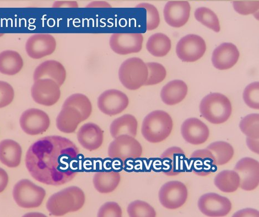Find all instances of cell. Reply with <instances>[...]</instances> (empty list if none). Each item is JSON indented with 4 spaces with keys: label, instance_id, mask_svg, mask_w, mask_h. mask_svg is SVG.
I'll list each match as a JSON object with an SVG mask.
<instances>
[{
    "label": "cell",
    "instance_id": "1",
    "mask_svg": "<svg viewBox=\"0 0 259 217\" xmlns=\"http://www.w3.org/2000/svg\"><path fill=\"white\" fill-rule=\"evenodd\" d=\"M78 148L69 139L47 136L29 147L26 165L30 175L41 183L60 186L69 183L79 170Z\"/></svg>",
    "mask_w": 259,
    "mask_h": 217
},
{
    "label": "cell",
    "instance_id": "2",
    "mask_svg": "<svg viewBox=\"0 0 259 217\" xmlns=\"http://www.w3.org/2000/svg\"><path fill=\"white\" fill-rule=\"evenodd\" d=\"M172 127L174 122L168 113L163 110H155L145 117L141 133L148 142L156 144L169 137Z\"/></svg>",
    "mask_w": 259,
    "mask_h": 217
},
{
    "label": "cell",
    "instance_id": "3",
    "mask_svg": "<svg viewBox=\"0 0 259 217\" xmlns=\"http://www.w3.org/2000/svg\"><path fill=\"white\" fill-rule=\"evenodd\" d=\"M201 116L213 124H221L229 119L232 112L231 101L226 96L213 93L202 99L200 104Z\"/></svg>",
    "mask_w": 259,
    "mask_h": 217
},
{
    "label": "cell",
    "instance_id": "4",
    "mask_svg": "<svg viewBox=\"0 0 259 217\" xmlns=\"http://www.w3.org/2000/svg\"><path fill=\"white\" fill-rule=\"evenodd\" d=\"M118 74L120 81L124 88L135 91L145 85L148 77V68L141 59L131 58L123 62Z\"/></svg>",
    "mask_w": 259,
    "mask_h": 217
},
{
    "label": "cell",
    "instance_id": "5",
    "mask_svg": "<svg viewBox=\"0 0 259 217\" xmlns=\"http://www.w3.org/2000/svg\"><path fill=\"white\" fill-rule=\"evenodd\" d=\"M46 195L45 190L27 179L17 183L13 190V196L18 206L24 208L39 207Z\"/></svg>",
    "mask_w": 259,
    "mask_h": 217
},
{
    "label": "cell",
    "instance_id": "6",
    "mask_svg": "<svg viewBox=\"0 0 259 217\" xmlns=\"http://www.w3.org/2000/svg\"><path fill=\"white\" fill-rule=\"evenodd\" d=\"M111 143L108 148V156L112 159H118L124 162L128 159H137L143 154V147L135 138L121 135Z\"/></svg>",
    "mask_w": 259,
    "mask_h": 217
},
{
    "label": "cell",
    "instance_id": "7",
    "mask_svg": "<svg viewBox=\"0 0 259 217\" xmlns=\"http://www.w3.org/2000/svg\"><path fill=\"white\" fill-rule=\"evenodd\" d=\"M206 51V42L198 35H187L178 41L176 47L178 57L186 63L200 59Z\"/></svg>",
    "mask_w": 259,
    "mask_h": 217
},
{
    "label": "cell",
    "instance_id": "8",
    "mask_svg": "<svg viewBox=\"0 0 259 217\" xmlns=\"http://www.w3.org/2000/svg\"><path fill=\"white\" fill-rule=\"evenodd\" d=\"M159 200L165 208L176 209L186 202L188 196L187 188L179 181H170L164 184L159 191Z\"/></svg>",
    "mask_w": 259,
    "mask_h": 217
},
{
    "label": "cell",
    "instance_id": "9",
    "mask_svg": "<svg viewBox=\"0 0 259 217\" xmlns=\"http://www.w3.org/2000/svg\"><path fill=\"white\" fill-rule=\"evenodd\" d=\"M31 95L37 104L46 107L53 106L60 98V86L52 79H37L32 86Z\"/></svg>",
    "mask_w": 259,
    "mask_h": 217
},
{
    "label": "cell",
    "instance_id": "10",
    "mask_svg": "<svg viewBox=\"0 0 259 217\" xmlns=\"http://www.w3.org/2000/svg\"><path fill=\"white\" fill-rule=\"evenodd\" d=\"M144 42V36L139 33H118L111 35L109 46L116 54L125 55L139 53Z\"/></svg>",
    "mask_w": 259,
    "mask_h": 217
},
{
    "label": "cell",
    "instance_id": "11",
    "mask_svg": "<svg viewBox=\"0 0 259 217\" xmlns=\"http://www.w3.org/2000/svg\"><path fill=\"white\" fill-rule=\"evenodd\" d=\"M129 104L128 98L122 92L112 89L107 90L98 98L97 105L103 114L114 116L125 110Z\"/></svg>",
    "mask_w": 259,
    "mask_h": 217
},
{
    "label": "cell",
    "instance_id": "12",
    "mask_svg": "<svg viewBox=\"0 0 259 217\" xmlns=\"http://www.w3.org/2000/svg\"><path fill=\"white\" fill-rule=\"evenodd\" d=\"M240 179L239 187L245 191H252L259 184V164L256 160L243 158L238 161L234 169Z\"/></svg>",
    "mask_w": 259,
    "mask_h": 217
},
{
    "label": "cell",
    "instance_id": "13",
    "mask_svg": "<svg viewBox=\"0 0 259 217\" xmlns=\"http://www.w3.org/2000/svg\"><path fill=\"white\" fill-rule=\"evenodd\" d=\"M198 207L200 212L207 216H225L231 212L232 203L226 197L208 193L200 197Z\"/></svg>",
    "mask_w": 259,
    "mask_h": 217
},
{
    "label": "cell",
    "instance_id": "14",
    "mask_svg": "<svg viewBox=\"0 0 259 217\" xmlns=\"http://www.w3.org/2000/svg\"><path fill=\"white\" fill-rule=\"evenodd\" d=\"M57 41L48 33H38L29 37L26 43V51L30 58L40 59L51 55L57 48Z\"/></svg>",
    "mask_w": 259,
    "mask_h": 217
},
{
    "label": "cell",
    "instance_id": "15",
    "mask_svg": "<svg viewBox=\"0 0 259 217\" xmlns=\"http://www.w3.org/2000/svg\"><path fill=\"white\" fill-rule=\"evenodd\" d=\"M20 122L23 131L32 136L46 132L51 123L48 115L44 111L35 108L24 111Z\"/></svg>",
    "mask_w": 259,
    "mask_h": 217
},
{
    "label": "cell",
    "instance_id": "16",
    "mask_svg": "<svg viewBox=\"0 0 259 217\" xmlns=\"http://www.w3.org/2000/svg\"><path fill=\"white\" fill-rule=\"evenodd\" d=\"M188 161L182 148H169L161 156V171L167 176H176L181 172H188Z\"/></svg>",
    "mask_w": 259,
    "mask_h": 217
},
{
    "label": "cell",
    "instance_id": "17",
    "mask_svg": "<svg viewBox=\"0 0 259 217\" xmlns=\"http://www.w3.org/2000/svg\"><path fill=\"white\" fill-rule=\"evenodd\" d=\"M218 170L214 158L210 151L204 149L194 152L188 161V172L205 177Z\"/></svg>",
    "mask_w": 259,
    "mask_h": 217
},
{
    "label": "cell",
    "instance_id": "18",
    "mask_svg": "<svg viewBox=\"0 0 259 217\" xmlns=\"http://www.w3.org/2000/svg\"><path fill=\"white\" fill-rule=\"evenodd\" d=\"M190 11L191 6L188 2H168L163 10L164 20L169 26L181 28L189 21Z\"/></svg>",
    "mask_w": 259,
    "mask_h": 217
},
{
    "label": "cell",
    "instance_id": "19",
    "mask_svg": "<svg viewBox=\"0 0 259 217\" xmlns=\"http://www.w3.org/2000/svg\"><path fill=\"white\" fill-rule=\"evenodd\" d=\"M181 134L184 140L188 143L199 145L207 141L209 131L205 123L195 117H192L183 123Z\"/></svg>",
    "mask_w": 259,
    "mask_h": 217
},
{
    "label": "cell",
    "instance_id": "20",
    "mask_svg": "<svg viewBox=\"0 0 259 217\" xmlns=\"http://www.w3.org/2000/svg\"><path fill=\"white\" fill-rule=\"evenodd\" d=\"M237 47L231 42H224L214 50L212 55L213 66L220 70L231 69L239 58Z\"/></svg>",
    "mask_w": 259,
    "mask_h": 217
},
{
    "label": "cell",
    "instance_id": "21",
    "mask_svg": "<svg viewBox=\"0 0 259 217\" xmlns=\"http://www.w3.org/2000/svg\"><path fill=\"white\" fill-rule=\"evenodd\" d=\"M47 208L51 214L62 216L76 212L75 202L69 188L53 195L47 203Z\"/></svg>",
    "mask_w": 259,
    "mask_h": 217
},
{
    "label": "cell",
    "instance_id": "22",
    "mask_svg": "<svg viewBox=\"0 0 259 217\" xmlns=\"http://www.w3.org/2000/svg\"><path fill=\"white\" fill-rule=\"evenodd\" d=\"M101 128L94 123L84 124L78 130L77 140L85 150L94 151L101 147L104 133Z\"/></svg>",
    "mask_w": 259,
    "mask_h": 217
},
{
    "label": "cell",
    "instance_id": "23",
    "mask_svg": "<svg viewBox=\"0 0 259 217\" xmlns=\"http://www.w3.org/2000/svg\"><path fill=\"white\" fill-rule=\"evenodd\" d=\"M41 78L52 79L61 86L65 82L66 70L60 62L53 60H47L37 66L34 70V80Z\"/></svg>",
    "mask_w": 259,
    "mask_h": 217
},
{
    "label": "cell",
    "instance_id": "24",
    "mask_svg": "<svg viewBox=\"0 0 259 217\" xmlns=\"http://www.w3.org/2000/svg\"><path fill=\"white\" fill-rule=\"evenodd\" d=\"M187 84L183 80H172L166 83L161 92L162 102L168 105H175L182 102L188 94Z\"/></svg>",
    "mask_w": 259,
    "mask_h": 217
},
{
    "label": "cell",
    "instance_id": "25",
    "mask_svg": "<svg viewBox=\"0 0 259 217\" xmlns=\"http://www.w3.org/2000/svg\"><path fill=\"white\" fill-rule=\"evenodd\" d=\"M83 121L81 114L76 109L64 107L57 118L59 131L65 134L75 133L79 124Z\"/></svg>",
    "mask_w": 259,
    "mask_h": 217
},
{
    "label": "cell",
    "instance_id": "26",
    "mask_svg": "<svg viewBox=\"0 0 259 217\" xmlns=\"http://www.w3.org/2000/svg\"><path fill=\"white\" fill-rule=\"evenodd\" d=\"M22 151L16 141L5 140L0 143V162L9 168H16L20 165Z\"/></svg>",
    "mask_w": 259,
    "mask_h": 217
},
{
    "label": "cell",
    "instance_id": "27",
    "mask_svg": "<svg viewBox=\"0 0 259 217\" xmlns=\"http://www.w3.org/2000/svg\"><path fill=\"white\" fill-rule=\"evenodd\" d=\"M138 122L136 117L125 114L114 120L110 127V133L115 139L121 135H128L135 138L137 135Z\"/></svg>",
    "mask_w": 259,
    "mask_h": 217
},
{
    "label": "cell",
    "instance_id": "28",
    "mask_svg": "<svg viewBox=\"0 0 259 217\" xmlns=\"http://www.w3.org/2000/svg\"><path fill=\"white\" fill-rule=\"evenodd\" d=\"M120 182L119 172L112 170L97 172L93 180L95 189L102 194L112 193L118 187Z\"/></svg>",
    "mask_w": 259,
    "mask_h": 217
},
{
    "label": "cell",
    "instance_id": "29",
    "mask_svg": "<svg viewBox=\"0 0 259 217\" xmlns=\"http://www.w3.org/2000/svg\"><path fill=\"white\" fill-rule=\"evenodd\" d=\"M24 63L21 55L14 51L0 53V73L8 76H14L22 69Z\"/></svg>",
    "mask_w": 259,
    "mask_h": 217
},
{
    "label": "cell",
    "instance_id": "30",
    "mask_svg": "<svg viewBox=\"0 0 259 217\" xmlns=\"http://www.w3.org/2000/svg\"><path fill=\"white\" fill-rule=\"evenodd\" d=\"M171 48V41L167 35L161 33L152 35L146 44L147 51L153 57H163L167 55Z\"/></svg>",
    "mask_w": 259,
    "mask_h": 217
},
{
    "label": "cell",
    "instance_id": "31",
    "mask_svg": "<svg viewBox=\"0 0 259 217\" xmlns=\"http://www.w3.org/2000/svg\"><path fill=\"white\" fill-rule=\"evenodd\" d=\"M214 183L220 191L225 193H232L239 188L240 179L234 170H226L215 176Z\"/></svg>",
    "mask_w": 259,
    "mask_h": 217
},
{
    "label": "cell",
    "instance_id": "32",
    "mask_svg": "<svg viewBox=\"0 0 259 217\" xmlns=\"http://www.w3.org/2000/svg\"><path fill=\"white\" fill-rule=\"evenodd\" d=\"M206 149L212 154L217 166L226 164L234 156V148L231 144L225 141L213 142Z\"/></svg>",
    "mask_w": 259,
    "mask_h": 217
},
{
    "label": "cell",
    "instance_id": "33",
    "mask_svg": "<svg viewBox=\"0 0 259 217\" xmlns=\"http://www.w3.org/2000/svg\"><path fill=\"white\" fill-rule=\"evenodd\" d=\"M77 110L81 114L83 121L87 120L92 112V105L89 98L81 94H75L68 97L63 105Z\"/></svg>",
    "mask_w": 259,
    "mask_h": 217
},
{
    "label": "cell",
    "instance_id": "34",
    "mask_svg": "<svg viewBox=\"0 0 259 217\" xmlns=\"http://www.w3.org/2000/svg\"><path fill=\"white\" fill-rule=\"evenodd\" d=\"M195 19L203 26L219 33L221 30L220 23L217 14L206 7L197 8L194 13Z\"/></svg>",
    "mask_w": 259,
    "mask_h": 217
},
{
    "label": "cell",
    "instance_id": "35",
    "mask_svg": "<svg viewBox=\"0 0 259 217\" xmlns=\"http://www.w3.org/2000/svg\"><path fill=\"white\" fill-rule=\"evenodd\" d=\"M259 115L251 114L246 115L240 121L239 127L248 138L259 139Z\"/></svg>",
    "mask_w": 259,
    "mask_h": 217
},
{
    "label": "cell",
    "instance_id": "36",
    "mask_svg": "<svg viewBox=\"0 0 259 217\" xmlns=\"http://www.w3.org/2000/svg\"><path fill=\"white\" fill-rule=\"evenodd\" d=\"M128 215L131 217H155L156 212L149 203L143 201H135L127 207Z\"/></svg>",
    "mask_w": 259,
    "mask_h": 217
},
{
    "label": "cell",
    "instance_id": "37",
    "mask_svg": "<svg viewBox=\"0 0 259 217\" xmlns=\"http://www.w3.org/2000/svg\"><path fill=\"white\" fill-rule=\"evenodd\" d=\"M148 68V77L145 85H153L161 83L166 77L165 67L158 63H146Z\"/></svg>",
    "mask_w": 259,
    "mask_h": 217
},
{
    "label": "cell",
    "instance_id": "38",
    "mask_svg": "<svg viewBox=\"0 0 259 217\" xmlns=\"http://www.w3.org/2000/svg\"><path fill=\"white\" fill-rule=\"evenodd\" d=\"M259 83L252 82L246 86L243 98L245 103L253 109H259Z\"/></svg>",
    "mask_w": 259,
    "mask_h": 217
},
{
    "label": "cell",
    "instance_id": "39",
    "mask_svg": "<svg viewBox=\"0 0 259 217\" xmlns=\"http://www.w3.org/2000/svg\"><path fill=\"white\" fill-rule=\"evenodd\" d=\"M138 8H143L146 11V28L151 31L156 29L160 24L159 12L155 6L149 3H143L137 6Z\"/></svg>",
    "mask_w": 259,
    "mask_h": 217
},
{
    "label": "cell",
    "instance_id": "40",
    "mask_svg": "<svg viewBox=\"0 0 259 217\" xmlns=\"http://www.w3.org/2000/svg\"><path fill=\"white\" fill-rule=\"evenodd\" d=\"M15 92L8 82L0 80V108L8 106L14 101Z\"/></svg>",
    "mask_w": 259,
    "mask_h": 217
},
{
    "label": "cell",
    "instance_id": "41",
    "mask_svg": "<svg viewBox=\"0 0 259 217\" xmlns=\"http://www.w3.org/2000/svg\"><path fill=\"white\" fill-rule=\"evenodd\" d=\"M234 10L244 16L254 14L259 9L258 2H233Z\"/></svg>",
    "mask_w": 259,
    "mask_h": 217
},
{
    "label": "cell",
    "instance_id": "42",
    "mask_svg": "<svg viewBox=\"0 0 259 217\" xmlns=\"http://www.w3.org/2000/svg\"><path fill=\"white\" fill-rule=\"evenodd\" d=\"M97 216L121 217L122 209L118 203L114 202H108L104 203L99 209Z\"/></svg>",
    "mask_w": 259,
    "mask_h": 217
},
{
    "label": "cell",
    "instance_id": "43",
    "mask_svg": "<svg viewBox=\"0 0 259 217\" xmlns=\"http://www.w3.org/2000/svg\"><path fill=\"white\" fill-rule=\"evenodd\" d=\"M233 217H245V216H252V217H258L259 212L257 210L251 208H246L239 210L235 214L233 215Z\"/></svg>",
    "mask_w": 259,
    "mask_h": 217
},
{
    "label": "cell",
    "instance_id": "44",
    "mask_svg": "<svg viewBox=\"0 0 259 217\" xmlns=\"http://www.w3.org/2000/svg\"><path fill=\"white\" fill-rule=\"evenodd\" d=\"M9 183V176L7 172L0 168V193L7 187Z\"/></svg>",
    "mask_w": 259,
    "mask_h": 217
},
{
    "label": "cell",
    "instance_id": "45",
    "mask_svg": "<svg viewBox=\"0 0 259 217\" xmlns=\"http://www.w3.org/2000/svg\"><path fill=\"white\" fill-rule=\"evenodd\" d=\"M246 145H247V146L251 151L258 154V139H252L247 137L246 139Z\"/></svg>",
    "mask_w": 259,
    "mask_h": 217
},
{
    "label": "cell",
    "instance_id": "46",
    "mask_svg": "<svg viewBox=\"0 0 259 217\" xmlns=\"http://www.w3.org/2000/svg\"><path fill=\"white\" fill-rule=\"evenodd\" d=\"M89 8H110V6L107 3L94 2L88 6Z\"/></svg>",
    "mask_w": 259,
    "mask_h": 217
}]
</instances>
